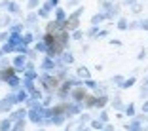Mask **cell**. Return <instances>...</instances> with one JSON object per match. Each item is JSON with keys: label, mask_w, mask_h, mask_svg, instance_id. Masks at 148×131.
Listing matches in <instances>:
<instances>
[{"label": "cell", "mask_w": 148, "mask_h": 131, "mask_svg": "<svg viewBox=\"0 0 148 131\" xmlns=\"http://www.w3.org/2000/svg\"><path fill=\"white\" fill-rule=\"evenodd\" d=\"M78 76H82V78H89V70H87L86 67H80V69H78Z\"/></svg>", "instance_id": "cell-15"}, {"label": "cell", "mask_w": 148, "mask_h": 131, "mask_svg": "<svg viewBox=\"0 0 148 131\" xmlns=\"http://www.w3.org/2000/svg\"><path fill=\"white\" fill-rule=\"evenodd\" d=\"M34 38H36L34 34H31V32H27V34H23V44H27V46H29V44H31Z\"/></svg>", "instance_id": "cell-13"}, {"label": "cell", "mask_w": 148, "mask_h": 131, "mask_svg": "<svg viewBox=\"0 0 148 131\" xmlns=\"http://www.w3.org/2000/svg\"><path fill=\"white\" fill-rule=\"evenodd\" d=\"M112 82H114V84H122V82H123V78H122V76H114Z\"/></svg>", "instance_id": "cell-23"}, {"label": "cell", "mask_w": 148, "mask_h": 131, "mask_svg": "<svg viewBox=\"0 0 148 131\" xmlns=\"http://www.w3.org/2000/svg\"><path fill=\"white\" fill-rule=\"evenodd\" d=\"M118 29L120 31H125V29H129V23H127V19H118Z\"/></svg>", "instance_id": "cell-11"}, {"label": "cell", "mask_w": 148, "mask_h": 131, "mask_svg": "<svg viewBox=\"0 0 148 131\" xmlns=\"http://www.w3.org/2000/svg\"><path fill=\"white\" fill-rule=\"evenodd\" d=\"M143 108H144V110H148V103H144V106H143Z\"/></svg>", "instance_id": "cell-26"}, {"label": "cell", "mask_w": 148, "mask_h": 131, "mask_svg": "<svg viewBox=\"0 0 148 131\" xmlns=\"http://www.w3.org/2000/svg\"><path fill=\"white\" fill-rule=\"evenodd\" d=\"M42 86L46 87V89H55V87L59 86V80H57V76L46 74V76H42Z\"/></svg>", "instance_id": "cell-1"}, {"label": "cell", "mask_w": 148, "mask_h": 131, "mask_svg": "<svg viewBox=\"0 0 148 131\" xmlns=\"http://www.w3.org/2000/svg\"><path fill=\"white\" fill-rule=\"evenodd\" d=\"M4 6L10 10V12H13V13H17V12H19V6L15 4V2H4Z\"/></svg>", "instance_id": "cell-9"}, {"label": "cell", "mask_w": 148, "mask_h": 131, "mask_svg": "<svg viewBox=\"0 0 148 131\" xmlns=\"http://www.w3.org/2000/svg\"><path fill=\"white\" fill-rule=\"evenodd\" d=\"M140 29L148 31V19H143V21H140Z\"/></svg>", "instance_id": "cell-22"}, {"label": "cell", "mask_w": 148, "mask_h": 131, "mask_svg": "<svg viewBox=\"0 0 148 131\" xmlns=\"http://www.w3.org/2000/svg\"><path fill=\"white\" fill-rule=\"evenodd\" d=\"M34 49H36L38 53H48V51H49V46H48L46 42H44V40H40V42H36Z\"/></svg>", "instance_id": "cell-5"}, {"label": "cell", "mask_w": 148, "mask_h": 131, "mask_svg": "<svg viewBox=\"0 0 148 131\" xmlns=\"http://www.w3.org/2000/svg\"><path fill=\"white\" fill-rule=\"evenodd\" d=\"M21 29H23V25H21V23H17V25H13V32H19Z\"/></svg>", "instance_id": "cell-24"}, {"label": "cell", "mask_w": 148, "mask_h": 131, "mask_svg": "<svg viewBox=\"0 0 148 131\" xmlns=\"http://www.w3.org/2000/svg\"><path fill=\"white\" fill-rule=\"evenodd\" d=\"M36 13H38V17H44V19L49 17V10L46 8V6H44V8H38V12H36Z\"/></svg>", "instance_id": "cell-12"}, {"label": "cell", "mask_w": 148, "mask_h": 131, "mask_svg": "<svg viewBox=\"0 0 148 131\" xmlns=\"http://www.w3.org/2000/svg\"><path fill=\"white\" fill-rule=\"evenodd\" d=\"M82 36H84V34H82V31H74L72 38H74V40H80V38H82Z\"/></svg>", "instance_id": "cell-21"}, {"label": "cell", "mask_w": 148, "mask_h": 131, "mask_svg": "<svg viewBox=\"0 0 148 131\" xmlns=\"http://www.w3.org/2000/svg\"><path fill=\"white\" fill-rule=\"evenodd\" d=\"M38 2H40V0H27V8H29V10L38 8Z\"/></svg>", "instance_id": "cell-16"}, {"label": "cell", "mask_w": 148, "mask_h": 131, "mask_svg": "<svg viewBox=\"0 0 148 131\" xmlns=\"http://www.w3.org/2000/svg\"><path fill=\"white\" fill-rule=\"evenodd\" d=\"M72 95H74V99H76V101H82V99H86V89L78 87V89H74V91H72Z\"/></svg>", "instance_id": "cell-8"}, {"label": "cell", "mask_w": 148, "mask_h": 131, "mask_svg": "<svg viewBox=\"0 0 148 131\" xmlns=\"http://www.w3.org/2000/svg\"><path fill=\"white\" fill-rule=\"evenodd\" d=\"M82 12H84V8H78L76 12H72V13H70L69 17H72V19H80V15H82Z\"/></svg>", "instance_id": "cell-17"}, {"label": "cell", "mask_w": 148, "mask_h": 131, "mask_svg": "<svg viewBox=\"0 0 148 131\" xmlns=\"http://www.w3.org/2000/svg\"><path fill=\"white\" fill-rule=\"evenodd\" d=\"M57 4H59V0H48L44 6H46L48 10H57Z\"/></svg>", "instance_id": "cell-14"}, {"label": "cell", "mask_w": 148, "mask_h": 131, "mask_svg": "<svg viewBox=\"0 0 148 131\" xmlns=\"http://www.w3.org/2000/svg\"><path fill=\"white\" fill-rule=\"evenodd\" d=\"M61 61L65 63V65H70V63H74V55L70 51H63L61 53Z\"/></svg>", "instance_id": "cell-7"}, {"label": "cell", "mask_w": 148, "mask_h": 131, "mask_svg": "<svg viewBox=\"0 0 148 131\" xmlns=\"http://www.w3.org/2000/svg\"><path fill=\"white\" fill-rule=\"evenodd\" d=\"M8 82H10V86H13V87H15V86L19 84V78H17V76H10V80H8Z\"/></svg>", "instance_id": "cell-18"}, {"label": "cell", "mask_w": 148, "mask_h": 131, "mask_svg": "<svg viewBox=\"0 0 148 131\" xmlns=\"http://www.w3.org/2000/svg\"><path fill=\"white\" fill-rule=\"evenodd\" d=\"M13 65H15V69H17V70H25V67H27V57L25 55H17L15 59H13Z\"/></svg>", "instance_id": "cell-3"}, {"label": "cell", "mask_w": 148, "mask_h": 131, "mask_svg": "<svg viewBox=\"0 0 148 131\" xmlns=\"http://www.w3.org/2000/svg\"><path fill=\"white\" fill-rule=\"evenodd\" d=\"M38 21V13H29V17H27V25H34V23Z\"/></svg>", "instance_id": "cell-10"}, {"label": "cell", "mask_w": 148, "mask_h": 131, "mask_svg": "<svg viewBox=\"0 0 148 131\" xmlns=\"http://www.w3.org/2000/svg\"><path fill=\"white\" fill-rule=\"evenodd\" d=\"M131 10H133V13H139V12H143V6H140L139 2H137V4L131 6Z\"/></svg>", "instance_id": "cell-19"}, {"label": "cell", "mask_w": 148, "mask_h": 131, "mask_svg": "<svg viewBox=\"0 0 148 131\" xmlns=\"http://www.w3.org/2000/svg\"><path fill=\"white\" fill-rule=\"evenodd\" d=\"M125 4H129V6H133V4H137V0H123Z\"/></svg>", "instance_id": "cell-25"}, {"label": "cell", "mask_w": 148, "mask_h": 131, "mask_svg": "<svg viewBox=\"0 0 148 131\" xmlns=\"http://www.w3.org/2000/svg\"><path fill=\"white\" fill-rule=\"evenodd\" d=\"M55 21H61V23H66V13L63 8H57L55 10Z\"/></svg>", "instance_id": "cell-6"}, {"label": "cell", "mask_w": 148, "mask_h": 131, "mask_svg": "<svg viewBox=\"0 0 148 131\" xmlns=\"http://www.w3.org/2000/svg\"><path fill=\"white\" fill-rule=\"evenodd\" d=\"M133 84H135V78H129V80H125V82L122 84V87H131Z\"/></svg>", "instance_id": "cell-20"}, {"label": "cell", "mask_w": 148, "mask_h": 131, "mask_svg": "<svg viewBox=\"0 0 148 131\" xmlns=\"http://www.w3.org/2000/svg\"><path fill=\"white\" fill-rule=\"evenodd\" d=\"M42 69L44 70H48V72H49V70H55L57 69V65H55V57H44V61H42Z\"/></svg>", "instance_id": "cell-2"}, {"label": "cell", "mask_w": 148, "mask_h": 131, "mask_svg": "<svg viewBox=\"0 0 148 131\" xmlns=\"http://www.w3.org/2000/svg\"><path fill=\"white\" fill-rule=\"evenodd\" d=\"M105 19H106V15H105L103 12H101V13H95V15L91 17V25H93V27H97V25H101V23L105 21Z\"/></svg>", "instance_id": "cell-4"}]
</instances>
